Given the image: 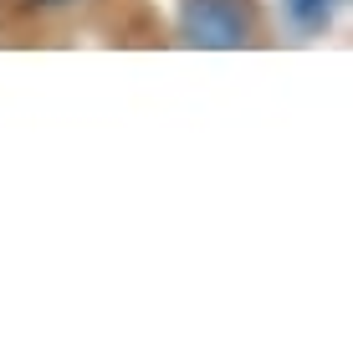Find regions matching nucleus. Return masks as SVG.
<instances>
[{
  "label": "nucleus",
  "instance_id": "obj_2",
  "mask_svg": "<svg viewBox=\"0 0 353 353\" xmlns=\"http://www.w3.org/2000/svg\"><path fill=\"white\" fill-rule=\"evenodd\" d=\"M327 6H333V0H292V16L312 26V21H323V16H327Z\"/></svg>",
  "mask_w": 353,
  "mask_h": 353
},
{
  "label": "nucleus",
  "instance_id": "obj_1",
  "mask_svg": "<svg viewBox=\"0 0 353 353\" xmlns=\"http://www.w3.org/2000/svg\"><path fill=\"white\" fill-rule=\"evenodd\" d=\"M190 46L205 52H230V46L246 41V10L236 0H185V16H179Z\"/></svg>",
  "mask_w": 353,
  "mask_h": 353
},
{
  "label": "nucleus",
  "instance_id": "obj_3",
  "mask_svg": "<svg viewBox=\"0 0 353 353\" xmlns=\"http://www.w3.org/2000/svg\"><path fill=\"white\" fill-rule=\"evenodd\" d=\"M52 6H57V0H52Z\"/></svg>",
  "mask_w": 353,
  "mask_h": 353
}]
</instances>
